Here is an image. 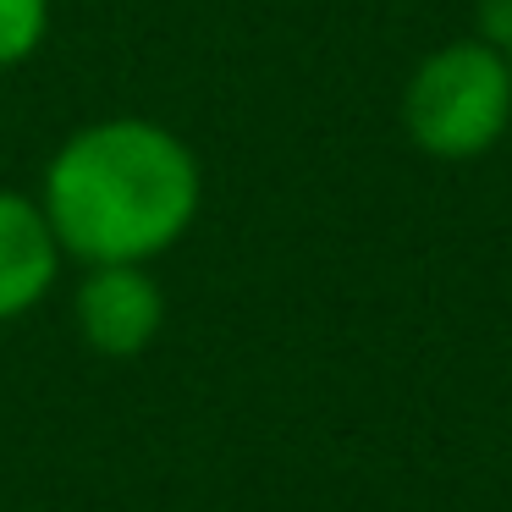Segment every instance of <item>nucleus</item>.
<instances>
[{"label": "nucleus", "instance_id": "nucleus-1", "mask_svg": "<svg viewBox=\"0 0 512 512\" xmlns=\"http://www.w3.org/2000/svg\"><path fill=\"white\" fill-rule=\"evenodd\" d=\"M204 177L193 149L149 116H105L61 138L39 210L61 254L83 265H144L193 226Z\"/></svg>", "mask_w": 512, "mask_h": 512}, {"label": "nucleus", "instance_id": "nucleus-2", "mask_svg": "<svg viewBox=\"0 0 512 512\" xmlns=\"http://www.w3.org/2000/svg\"><path fill=\"white\" fill-rule=\"evenodd\" d=\"M402 127L430 160L490 155L512 127L507 50L485 34L430 50L402 89Z\"/></svg>", "mask_w": 512, "mask_h": 512}, {"label": "nucleus", "instance_id": "nucleus-3", "mask_svg": "<svg viewBox=\"0 0 512 512\" xmlns=\"http://www.w3.org/2000/svg\"><path fill=\"white\" fill-rule=\"evenodd\" d=\"M160 320H166V298H160L155 276L144 265H94L89 281L78 287V325L89 347L111 358H133L155 342Z\"/></svg>", "mask_w": 512, "mask_h": 512}, {"label": "nucleus", "instance_id": "nucleus-4", "mask_svg": "<svg viewBox=\"0 0 512 512\" xmlns=\"http://www.w3.org/2000/svg\"><path fill=\"white\" fill-rule=\"evenodd\" d=\"M61 270V243L39 199L0 188V320L28 314Z\"/></svg>", "mask_w": 512, "mask_h": 512}, {"label": "nucleus", "instance_id": "nucleus-5", "mask_svg": "<svg viewBox=\"0 0 512 512\" xmlns=\"http://www.w3.org/2000/svg\"><path fill=\"white\" fill-rule=\"evenodd\" d=\"M50 39V0H0V72L23 67Z\"/></svg>", "mask_w": 512, "mask_h": 512}, {"label": "nucleus", "instance_id": "nucleus-6", "mask_svg": "<svg viewBox=\"0 0 512 512\" xmlns=\"http://www.w3.org/2000/svg\"><path fill=\"white\" fill-rule=\"evenodd\" d=\"M501 50H507V67H512V34H507V45H501Z\"/></svg>", "mask_w": 512, "mask_h": 512}]
</instances>
